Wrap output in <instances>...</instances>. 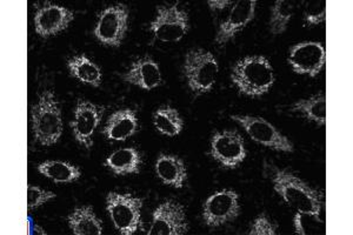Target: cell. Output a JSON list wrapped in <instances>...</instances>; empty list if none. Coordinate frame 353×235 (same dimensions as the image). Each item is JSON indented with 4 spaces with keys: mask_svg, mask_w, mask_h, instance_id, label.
Returning a JSON list of instances; mask_svg holds the SVG:
<instances>
[{
    "mask_svg": "<svg viewBox=\"0 0 353 235\" xmlns=\"http://www.w3.org/2000/svg\"><path fill=\"white\" fill-rule=\"evenodd\" d=\"M121 78L126 83L146 91H152L163 85L161 68L151 57L137 59L132 66L121 74Z\"/></svg>",
    "mask_w": 353,
    "mask_h": 235,
    "instance_id": "2e32d148",
    "label": "cell"
},
{
    "mask_svg": "<svg viewBox=\"0 0 353 235\" xmlns=\"http://www.w3.org/2000/svg\"><path fill=\"white\" fill-rule=\"evenodd\" d=\"M130 8L128 5L116 4L98 14L94 37L101 44L119 48L129 31Z\"/></svg>",
    "mask_w": 353,
    "mask_h": 235,
    "instance_id": "52a82bcc",
    "label": "cell"
},
{
    "mask_svg": "<svg viewBox=\"0 0 353 235\" xmlns=\"http://www.w3.org/2000/svg\"><path fill=\"white\" fill-rule=\"evenodd\" d=\"M150 30L161 43H178L189 32V14L178 3L170 6L161 5L157 8L156 18L150 24Z\"/></svg>",
    "mask_w": 353,
    "mask_h": 235,
    "instance_id": "8992f818",
    "label": "cell"
},
{
    "mask_svg": "<svg viewBox=\"0 0 353 235\" xmlns=\"http://www.w3.org/2000/svg\"><path fill=\"white\" fill-rule=\"evenodd\" d=\"M239 214V196L232 190L216 192L203 205V219L209 227H221L232 223Z\"/></svg>",
    "mask_w": 353,
    "mask_h": 235,
    "instance_id": "30bf717a",
    "label": "cell"
},
{
    "mask_svg": "<svg viewBox=\"0 0 353 235\" xmlns=\"http://www.w3.org/2000/svg\"><path fill=\"white\" fill-rule=\"evenodd\" d=\"M231 80L241 94L261 98L272 88L276 76L272 65L265 57L249 56L234 64Z\"/></svg>",
    "mask_w": 353,
    "mask_h": 235,
    "instance_id": "7a4b0ae2",
    "label": "cell"
},
{
    "mask_svg": "<svg viewBox=\"0 0 353 235\" xmlns=\"http://www.w3.org/2000/svg\"><path fill=\"white\" fill-rule=\"evenodd\" d=\"M325 48L319 41H303L290 48L289 64L301 76H317L325 66Z\"/></svg>",
    "mask_w": 353,
    "mask_h": 235,
    "instance_id": "4fadbf2b",
    "label": "cell"
},
{
    "mask_svg": "<svg viewBox=\"0 0 353 235\" xmlns=\"http://www.w3.org/2000/svg\"><path fill=\"white\" fill-rule=\"evenodd\" d=\"M208 4H209L211 10L217 11V10H224V8H228V6L232 4V1H228V0H209Z\"/></svg>",
    "mask_w": 353,
    "mask_h": 235,
    "instance_id": "f546056e",
    "label": "cell"
},
{
    "mask_svg": "<svg viewBox=\"0 0 353 235\" xmlns=\"http://www.w3.org/2000/svg\"><path fill=\"white\" fill-rule=\"evenodd\" d=\"M278 227L272 220L265 213L258 216L256 219L253 220L252 226L250 228V235H276L278 233Z\"/></svg>",
    "mask_w": 353,
    "mask_h": 235,
    "instance_id": "83f0119b",
    "label": "cell"
},
{
    "mask_svg": "<svg viewBox=\"0 0 353 235\" xmlns=\"http://www.w3.org/2000/svg\"><path fill=\"white\" fill-rule=\"evenodd\" d=\"M271 179L274 191L285 201L286 205L298 213L314 218L321 223L319 216L323 208V196L317 190L285 170L273 168Z\"/></svg>",
    "mask_w": 353,
    "mask_h": 235,
    "instance_id": "6da1fadb",
    "label": "cell"
},
{
    "mask_svg": "<svg viewBox=\"0 0 353 235\" xmlns=\"http://www.w3.org/2000/svg\"><path fill=\"white\" fill-rule=\"evenodd\" d=\"M153 125L157 131L165 136H179L184 128L181 113L171 106H163L153 113Z\"/></svg>",
    "mask_w": 353,
    "mask_h": 235,
    "instance_id": "603a6c76",
    "label": "cell"
},
{
    "mask_svg": "<svg viewBox=\"0 0 353 235\" xmlns=\"http://www.w3.org/2000/svg\"><path fill=\"white\" fill-rule=\"evenodd\" d=\"M143 158L138 150L133 147L121 148L111 153L105 160V166L116 176L138 174L141 170Z\"/></svg>",
    "mask_w": 353,
    "mask_h": 235,
    "instance_id": "d6986e66",
    "label": "cell"
},
{
    "mask_svg": "<svg viewBox=\"0 0 353 235\" xmlns=\"http://www.w3.org/2000/svg\"><path fill=\"white\" fill-rule=\"evenodd\" d=\"M304 21L309 26H317L325 21L326 1L325 0H310L304 6Z\"/></svg>",
    "mask_w": 353,
    "mask_h": 235,
    "instance_id": "484cf974",
    "label": "cell"
},
{
    "mask_svg": "<svg viewBox=\"0 0 353 235\" xmlns=\"http://www.w3.org/2000/svg\"><path fill=\"white\" fill-rule=\"evenodd\" d=\"M37 170L41 176L52 180L56 183H71L81 176L79 167L61 160H48L45 163H39Z\"/></svg>",
    "mask_w": 353,
    "mask_h": 235,
    "instance_id": "7402d4cb",
    "label": "cell"
},
{
    "mask_svg": "<svg viewBox=\"0 0 353 235\" xmlns=\"http://www.w3.org/2000/svg\"><path fill=\"white\" fill-rule=\"evenodd\" d=\"M68 223L73 234H103V223L97 216L94 210L91 206L74 208L72 213L68 216Z\"/></svg>",
    "mask_w": 353,
    "mask_h": 235,
    "instance_id": "44dd1931",
    "label": "cell"
},
{
    "mask_svg": "<svg viewBox=\"0 0 353 235\" xmlns=\"http://www.w3.org/2000/svg\"><path fill=\"white\" fill-rule=\"evenodd\" d=\"M143 200L126 193L110 192L106 196V211L117 231L123 235H133L143 227Z\"/></svg>",
    "mask_w": 353,
    "mask_h": 235,
    "instance_id": "5b68a950",
    "label": "cell"
},
{
    "mask_svg": "<svg viewBox=\"0 0 353 235\" xmlns=\"http://www.w3.org/2000/svg\"><path fill=\"white\" fill-rule=\"evenodd\" d=\"M70 74L83 84L92 88H101L103 84V72L98 65L85 54L74 56L68 60Z\"/></svg>",
    "mask_w": 353,
    "mask_h": 235,
    "instance_id": "ffe728a7",
    "label": "cell"
},
{
    "mask_svg": "<svg viewBox=\"0 0 353 235\" xmlns=\"http://www.w3.org/2000/svg\"><path fill=\"white\" fill-rule=\"evenodd\" d=\"M57 194L53 192L45 191L38 186H28V211H32L36 208L41 207L50 200L56 199Z\"/></svg>",
    "mask_w": 353,
    "mask_h": 235,
    "instance_id": "4316f807",
    "label": "cell"
},
{
    "mask_svg": "<svg viewBox=\"0 0 353 235\" xmlns=\"http://www.w3.org/2000/svg\"><path fill=\"white\" fill-rule=\"evenodd\" d=\"M103 114L104 108L90 103L88 100L79 99L77 101L73 120L70 123V126L78 144L88 150L92 147L93 136L101 125Z\"/></svg>",
    "mask_w": 353,
    "mask_h": 235,
    "instance_id": "7c38bea8",
    "label": "cell"
},
{
    "mask_svg": "<svg viewBox=\"0 0 353 235\" xmlns=\"http://www.w3.org/2000/svg\"><path fill=\"white\" fill-rule=\"evenodd\" d=\"M154 170L161 183L176 190L184 187L189 178L184 160L173 154H161L158 156Z\"/></svg>",
    "mask_w": 353,
    "mask_h": 235,
    "instance_id": "ac0fdd59",
    "label": "cell"
},
{
    "mask_svg": "<svg viewBox=\"0 0 353 235\" xmlns=\"http://www.w3.org/2000/svg\"><path fill=\"white\" fill-rule=\"evenodd\" d=\"M210 156L224 168H237L248 156L244 138L236 130L216 132L211 138Z\"/></svg>",
    "mask_w": 353,
    "mask_h": 235,
    "instance_id": "9c48e42d",
    "label": "cell"
},
{
    "mask_svg": "<svg viewBox=\"0 0 353 235\" xmlns=\"http://www.w3.org/2000/svg\"><path fill=\"white\" fill-rule=\"evenodd\" d=\"M139 121L132 110H119L109 116L104 126V136L112 141H125L139 131Z\"/></svg>",
    "mask_w": 353,
    "mask_h": 235,
    "instance_id": "e0dca14e",
    "label": "cell"
},
{
    "mask_svg": "<svg viewBox=\"0 0 353 235\" xmlns=\"http://www.w3.org/2000/svg\"><path fill=\"white\" fill-rule=\"evenodd\" d=\"M303 216L301 213H296L294 214V219H293V225H294V231L297 234L305 235L307 234L306 227L304 226V220H303Z\"/></svg>",
    "mask_w": 353,
    "mask_h": 235,
    "instance_id": "f1b7e54d",
    "label": "cell"
},
{
    "mask_svg": "<svg viewBox=\"0 0 353 235\" xmlns=\"http://www.w3.org/2000/svg\"><path fill=\"white\" fill-rule=\"evenodd\" d=\"M76 14L70 8L46 1L34 14V31L41 38L58 36L68 30Z\"/></svg>",
    "mask_w": 353,
    "mask_h": 235,
    "instance_id": "5bb4252c",
    "label": "cell"
},
{
    "mask_svg": "<svg viewBox=\"0 0 353 235\" xmlns=\"http://www.w3.org/2000/svg\"><path fill=\"white\" fill-rule=\"evenodd\" d=\"M297 12V3L292 0H277L271 10L270 32L279 36L289 28L290 21Z\"/></svg>",
    "mask_w": 353,
    "mask_h": 235,
    "instance_id": "d4e9b609",
    "label": "cell"
},
{
    "mask_svg": "<svg viewBox=\"0 0 353 235\" xmlns=\"http://www.w3.org/2000/svg\"><path fill=\"white\" fill-rule=\"evenodd\" d=\"M256 8V0H241L234 3L229 17L218 28L214 43L221 46L226 44L229 40L233 39L241 30H244L254 19Z\"/></svg>",
    "mask_w": 353,
    "mask_h": 235,
    "instance_id": "9a60e30c",
    "label": "cell"
},
{
    "mask_svg": "<svg viewBox=\"0 0 353 235\" xmlns=\"http://www.w3.org/2000/svg\"><path fill=\"white\" fill-rule=\"evenodd\" d=\"M189 232L186 211L181 203L169 199L159 205L152 214L149 235H184Z\"/></svg>",
    "mask_w": 353,
    "mask_h": 235,
    "instance_id": "8fae6325",
    "label": "cell"
},
{
    "mask_svg": "<svg viewBox=\"0 0 353 235\" xmlns=\"http://www.w3.org/2000/svg\"><path fill=\"white\" fill-rule=\"evenodd\" d=\"M183 72L190 90L205 94L211 92L217 81L219 65L212 53L204 48H193L185 56Z\"/></svg>",
    "mask_w": 353,
    "mask_h": 235,
    "instance_id": "277c9868",
    "label": "cell"
},
{
    "mask_svg": "<svg viewBox=\"0 0 353 235\" xmlns=\"http://www.w3.org/2000/svg\"><path fill=\"white\" fill-rule=\"evenodd\" d=\"M231 119L236 121L238 125H241L254 143L281 153L294 152V145L292 141L264 118L234 114L231 116Z\"/></svg>",
    "mask_w": 353,
    "mask_h": 235,
    "instance_id": "ba28073f",
    "label": "cell"
},
{
    "mask_svg": "<svg viewBox=\"0 0 353 235\" xmlns=\"http://www.w3.org/2000/svg\"><path fill=\"white\" fill-rule=\"evenodd\" d=\"M291 111L299 113L309 121L318 126H325L326 123V98L325 94H317L301 99L293 105Z\"/></svg>",
    "mask_w": 353,
    "mask_h": 235,
    "instance_id": "cb8c5ba5",
    "label": "cell"
},
{
    "mask_svg": "<svg viewBox=\"0 0 353 235\" xmlns=\"http://www.w3.org/2000/svg\"><path fill=\"white\" fill-rule=\"evenodd\" d=\"M34 232H36V233H38V234H41V235H46L48 234V233H46V232H45V229L44 228H41V226H38V225H34Z\"/></svg>",
    "mask_w": 353,
    "mask_h": 235,
    "instance_id": "4dcf8cb0",
    "label": "cell"
},
{
    "mask_svg": "<svg viewBox=\"0 0 353 235\" xmlns=\"http://www.w3.org/2000/svg\"><path fill=\"white\" fill-rule=\"evenodd\" d=\"M31 121L34 141L48 147L57 144L63 136L61 106L52 91H44L31 108Z\"/></svg>",
    "mask_w": 353,
    "mask_h": 235,
    "instance_id": "3957f363",
    "label": "cell"
}]
</instances>
